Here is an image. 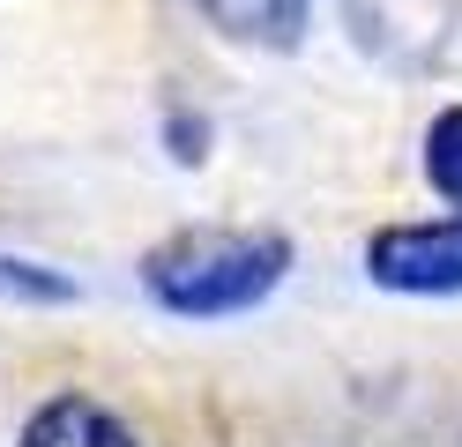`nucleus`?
I'll return each mask as SVG.
<instances>
[{"mask_svg": "<svg viewBox=\"0 0 462 447\" xmlns=\"http://www.w3.org/2000/svg\"><path fill=\"white\" fill-rule=\"evenodd\" d=\"M291 268V238L283 231H180L142 261V284H150L157 306L217 321V313H246L283 284Z\"/></svg>", "mask_w": 462, "mask_h": 447, "instance_id": "f257e3e1", "label": "nucleus"}, {"mask_svg": "<svg viewBox=\"0 0 462 447\" xmlns=\"http://www.w3.org/2000/svg\"><path fill=\"white\" fill-rule=\"evenodd\" d=\"M365 268L381 291H418V298H440L462 291V217L448 224H388L373 231Z\"/></svg>", "mask_w": 462, "mask_h": 447, "instance_id": "f03ea898", "label": "nucleus"}, {"mask_svg": "<svg viewBox=\"0 0 462 447\" xmlns=\"http://www.w3.org/2000/svg\"><path fill=\"white\" fill-rule=\"evenodd\" d=\"M23 447H134V433L90 396H52L31 425H23Z\"/></svg>", "mask_w": 462, "mask_h": 447, "instance_id": "7ed1b4c3", "label": "nucleus"}, {"mask_svg": "<svg viewBox=\"0 0 462 447\" xmlns=\"http://www.w3.org/2000/svg\"><path fill=\"white\" fill-rule=\"evenodd\" d=\"M224 38H246V45H299V30L313 15V0H194Z\"/></svg>", "mask_w": 462, "mask_h": 447, "instance_id": "20e7f679", "label": "nucleus"}, {"mask_svg": "<svg viewBox=\"0 0 462 447\" xmlns=\"http://www.w3.org/2000/svg\"><path fill=\"white\" fill-rule=\"evenodd\" d=\"M425 179L462 209V105L432 119V135H425Z\"/></svg>", "mask_w": 462, "mask_h": 447, "instance_id": "39448f33", "label": "nucleus"}, {"mask_svg": "<svg viewBox=\"0 0 462 447\" xmlns=\"http://www.w3.org/2000/svg\"><path fill=\"white\" fill-rule=\"evenodd\" d=\"M0 291L8 298H38V306H68L75 298L68 276H45V268H31V261H0Z\"/></svg>", "mask_w": 462, "mask_h": 447, "instance_id": "423d86ee", "label": "nucleus"}, {"mask_svg": "<svg viewBox=\"0 0 462 447\" xmlns=\"http://www.w3.org/2000/svg\"><path fill=\"white\" fill-rule=\"evenodd\" d=\"M171 142H180V164H201V127L194 119H171Z\"/></svg>", "mask_w": 462, "mask_h": 447, "instance_id": "0eeeda50", "label": "nucleus"}]
</instances>
